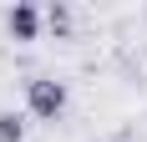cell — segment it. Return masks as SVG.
I'll return each instance as SVG.
<instances>
[{"instance_id": "cell-1", "label": "cell", "mask_w": 147, "mask_h": 142, "mask_svg": "<svg viewBox=\"0 0 147 142\" xmlns=\"http://www.w3.org/2000/svg\"><path fill=\"white\" fill-rule=\"evenodd\" d=\"M26 107H30V117L56 122V117L66 112V81H56V76H36V81H26Z\"/></svg>"}, {"instance_id": "cell-2", "label": "cell", "mask_w": 147, "mask_h": 142, "mask_svg": "<svg viewBox=\"0 0 147 142\" xmlns=\"http://www.w3.org/2000/svg\"><path fill=\"white\" fill-rule=\"evenodd\" d=\"M5 26H10L15 41H36V36H41V10H36L30 0H15L10 15H5Z\"/></svg>"}, {"instance_id": "cell-3", "label": "cell", "mask_w": 147, "mask_h": 142, "mask_svg": "<svg viewBox=\"0 0 147 142\" xmlns=\"http://www.w3.org/2000/svg\"><path fill=\"white\" fill-rule=\"evenodd\" d=\"M46 26L56 30V36H71V5H61V0H56V5L46 10Z\"/></svg>"}, {"instance_id": "cell-4", "label": "cell", "mask_w": 147, "mask_h": 142, "mask_svg": "<svg viewBox=\"0 0 147 142\" xmlns=\"http://www.w3.org/2000/svg\"><path fill=\"white\" fill-rule=\"evenodd\" d=\"M0 142H26V122L15 112H0Z\"/></svg>"}]
</instances>
